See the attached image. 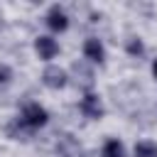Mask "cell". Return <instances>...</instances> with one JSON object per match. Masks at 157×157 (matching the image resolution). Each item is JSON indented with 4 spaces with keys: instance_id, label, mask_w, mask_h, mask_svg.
<instances>
[{
    "instance_id": "obj_13",
    "label": "cell",
    "mask_w": 157,
    "mask_h": 157,
    "mask_svg": "<svg viewBox=\"0 0 157 157\" xmlns=\"http://www.w3.org/2000/svg\"><path fill=\"white\" fill-rule=\"evenodd\" d=\"M152 78H155V81H157V59H155V61H152Z\"/></svg>"
},
{
    "instance_id": "obj_8",
    "label": "cell",
    "mask_w": 157,
    "mask_h": 157,
    "mask_svg": "<svg viewBox=\"0 0 157 157\" xmlns=\"http://www.w3.org/2000/svg\"><path fill=\"white\" fill-rule=\"evenodd\" d=\"M56 152H59L61 157H83L81 142H78L74 135H59V137H56Z\"/></svg>"
},
{
    "instance_id": "obj_6",
    "label": "cell",
    "mask_w": 157,
    "mask_h": 157,
    "mask_svg": "<svg viewBox=\"0 0 157 157\" xmlns=\"http://www.w3.org/2000/svg\"><path fill=\"white\" fill-rule=\"evenodd\" d=\"M44 25H47L49 34H61V32L69 29V15L64 12V7L52 5L47 10V15H44Z\"/></svg>"
},
{
    "instance_id": "obj_10",
    "label": "cell",
    "mask_w": 157,
    "mask_h": 157,
    "mask_svg": "<svg viewBox=\"0 0 157 157\" xmlns=\"http://www.w3.org/2000/svg\"><path fill=\"white\" fill-rule=\"evenodd\" d=\"M132 157H157V142H152V140H137L132 145Z\"/></svg>"
},
{
    "instance_id": "obj_2",
    "label": "cell",
    "mask_w": 157,
    "mask_h": 157,
    "mask_svg": "<svg viewBox=\"0 0 157 157\" xmlns=\"http://www.w3.org/2000/svg\"><path fill=\"white\" fill-rule=\"evenodd\" d=\"M69 81H71V83H76V86H78L83 93H88V91L93 88V83H96L93 66H91L86 59L74 61V64H71V69H69Z\"/></svg>"
},
{
    "instance_id": "obj_12",
    "label": "cell",
    "mask_w": 157,
    "mask_h": 157,
    "mask_svg": "<svg viewBox=\"0 0 157 157\" xmlns=\"http://www.w3.org/2000/svg\"><path fill=\"white\" fill-rule=\"evenodd\" d=\"M10 81H12V69L7 64H0V88H5Z\"/></svg>"
},
{
    "instance_id": "obj_3",
    "label": "cell",
    "mask_w": 157,
    "mask_h": 157,
    "mask_svg": "<svg viewBox=\"0 0 157 157\" xmlns=\"http://www.w3.org/2000/svg\"><path fill=\"white\" fill-rule=\"evenodd\" d=\"M42 83L47 88H52V91H59V88L71 83L69 81V71L64 66H59V64H47L44 71H42Z\"/></svg>"
},
{
    "instance_id": "obj_9",
    "label": "cell",
    "mask_w": 157,
    "mask_h": 157,
    "mask_svg": "<svg viewBox=\"0 0 157 157\" xmlns=\"http://www.w3.org/2000/svg\"><path fill=\"white\" fill-rule=\"evenodd\" d=\"M101 157H128V152H125V145L118 137H108L101 145Z\"/></svg>"
},
{
    "instance_id": "obj_4",
    "label": "cell",
    "mask_w": 157,
    "mask_h": 157,
    "mask_svg": "<svg viewBox=\"0 0 157 157\" xmlns=\"http://www.w3.org/2000/svg\"><path fill=\"white\" fill-rule=\"evenodd\" d=\"M78 110H81V115L88 118V120H101L103 113H105V108H103V98H101L98 93L88 91V93L81 96V101H78Z\"/></svg>"
},
{
    "instance_id": "obj_11",
    "label": "cell",
    "mask_w": 157,
    "mask_h": 157,
    "mask_svg": "<svg viewBox=\"0 0 157 157\" xmlns=\"http://www.w3.org/2000/svg\"><path fill=\"white\" fill-rule=\"evenodd\" d=\"M125 52H128L130 56L140 59V56L145 54V44H142V39H140V37H130V39L125 42Z\"/></svg>"
},
{
    "instance_id": "obj_1",
    "label": "cell",
    "mask_w": 157,
    "mask_h": 157,
    "mask_svg": "<svg viewBox=\"0 0 157 157\" xmlns=\"http://www.w3.org/2000/svg\"><path fill=\"white\" fill-rule=\"evenodd\" d=\"M17 123L25 125L29 132H34V130H39V128H44V125L49 123V110H47L42 103H37V101H27V103L20 108Z\"/></svg>"
},
{
    "instance_id": "obj_5",
    "label": "cell",
    "mask_w": 157,
    "mask_h": 157,
    "mask_svg": "<svg viewBox=\"0 0 157 157\" xmlns=\"http://www.w3.org/2000/svg\"><path fill=\"white\" fill-rule=\"evenodd\" d=\"M34 52L42 61L54 64V59L59 56V42L54 39V34H39L34 37Z\"/></svg>"
},
{
    "instance_id": "obj_7",
    "label": "cell",
    "mask_w": 157,
    "mask_h": 157,
    "mask_svg": "<svg viewBox=\"0 0 157 157\" xmlns=\"http://www.w3.org/2000/svg\"><path fill=\"white\" fill-rule=\"evenodd\" d=\"M81 54H83V59H86L91 66L105 61V47H103V42H101L98 37H86L83 44H81Z\"/></svg>"
}]
</instances>
